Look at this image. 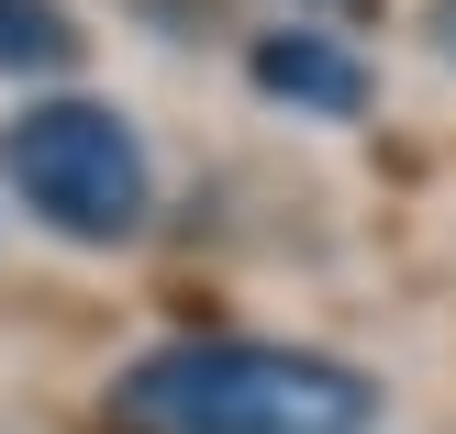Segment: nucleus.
<instances>
[{
    "label": "nucleus",
    "instance_id": "nucleus-4",
    "mask_svg": "<svg viewBox=\"0 0 456 434\" xmlns=\"http://www.w3.org/2000/svg\"><path fill=\"white\" fill-rule=\"evenodd\" d=\"M78 67V22L56 0H0V78H56Z\"/></svg>",
    "mask_w": 456,
    "mask_h": 434
},
{
    "label": "nucleus",
    "instance_id": "nucleus-6",
    "mask_svg": "<svg viewBox=\"0 0 456 434\" xmlns=\"http://www.w3.org/2000/svg\"><path fill=\"white\" fill-rule=\"evenodd\" d=\"M323 12H379V0H323Z\"/></svg>",
    "mask_w": 456,
    "mask_h": 434
},
{
    "label": "nucleus",
    "instance_id": "nucleus-5",
    "mask_svg": "<svg viewBox=\"0 0 456 434\" xmlns=\"http://www.w3.org/2000/svg\"><path fill=\"white\" fill-rule=\"evenodd\" d=\"M435 45H445V56H456V0H445V12H435Z\"/></svg>",
    "mask_w": 456,
    "mask_h": 434
},
{
    "label": "nucleus",
    "instance_id": "nucleus-1",
    "mask_svg": "<svg viewBox=\"0 0 456 434\" xmlns=\"http://www.w3.org/2000/svg\"><path fill=\"white\" fill-rule=\"evenodd\" d=\"M379 390L301 346H167L111 390V434H368Z\"/></svg>",
    "mask_w": 456,
    "mask_h": 434
},
{
    "label": "nucleus",
    "instance_id": "nucleus-2",
    "mask_svg": "<svg viewBox=\"0 0 456 434\" xmlns=\"http://www.w3.org/2000/svg\"><path fill=\"white\" fill-rule=\"evenodd\" d=\"M0 178L22 190V212H45L78 245H123L134 223H145V201H156L134 123L101 111V101H34L0 134Z\"/></svg>",
    "mask_w": 456,
    "mask_h": 434
},
{
    "label": "nucleus",
    "instance_id": "nucleus-3",
    "mask_svg": "<svg viewBox=\"0 0 456 434\" xmlns=\"http://www.w3.org/2000/svg\"><path fill=\"white\" fill-rule=\"evenodd\" d=\"M256 89L267 101H301V111H368V67L346 56V45H323V34H267L256 45Z\"/></svg>",
    "mask_w": 456,
    "mask_h": 434
}]
</instances>
